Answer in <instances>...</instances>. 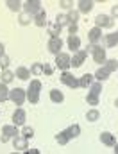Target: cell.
Here are the masks:
<instances>
[{
    "label": "cell",
    "mask_w": 118,
    "mask_h": 154,
    "mask_svg": "<svg viewBox=\"0 0 118 154\" xmlns=\"http://www.w3.org/2000/svg\"><path fill=\"white\" fill-rule=\"evenodd\" d=\"M86 52L93 56V61H95V63H100V65H102V63H106V59H107V57H106V48H102L98 43H97V45L89 43L88 48H86Z\"/></svg>",
    "instance_id": "6da1fadb"
},
{
    "label": "cell",
    "mask_w": 118,
    "mask_h": 154,
    "mask_svg": "<svg viewBox=\"0 0 118 154\" xmlns=\"http://www.w3.org/2000/svg\"><path fill=\"white\" fill-rule=\"evenodd\" d=\"M39 90H41V81H38V79L31 81V84L27 88V100L31 104H38L39 102Z\"/></svg>",
    "instance_id": "7a4b0ae2"
},
{
    "label": "cell",
    "mask_w": 118,
    "mask_h": 154,
    "mask_svg": "<svg viewBox=\"0 0 118 154\" xmlns=\"http://www.w3.org/2000/svg\"><path fill=\"white\" fill-rule=\"evenodd\" d=\"M56 66H57L59 70L66 72V70L72 66V57H70V54H66V52H59V54L56 56Z\"/></svg>",
    "instance_id": "3957f363"
},
{
    "label": "cell",
    "mask_w": 118,
    "mask_h": 154,
    "mask_svg": "<svg viewBox=\"0 0 118 154\" xmlns=\"http://www.w3.org/2000/svg\"><path fill=\"white\" fill-rule=\"evenodd\" d=\"M9 99H11L16 106H22V104L25 102V99H27V91L22 90V88H14V90L9 91Z\"/></svg>",
    "instance_id": "277c9868"
},
{
    "label": "cell",
    "mask_w": 118,
    "mask_h": 154,
    "mask_svg": "<svg viewBox=\"0 0 118 154\" xmlns=\"http://www.w3.org/2000/svg\"><path fill=\"white\" fill-rule=\"evenodd\" d=\"M41 9H43L41 2H38V0H27V2H23V13H27L31 16H36Z\"/></svg>",
    "instance_id": "5b68a950"
},
{
    "label": "cell",
    "mask_w": 118,
    "mask_h": 154,
    "mask_svg": "<svg viewBox=\"0 0 118 154\" xmlns=\"http://www.w3.org/2000/svg\"><path fill=\"white\" fill-rule=\"evenodd\" d=\"M20 133H18V125H4L2 127V136H0V140H2V143H5V142H9V138H14V136H18Z\"/></svg>",
    "instance_id": "8992f818"
},
{
    "label": "cell",
    "mask_w": 118,
    "mask_h": 154,
    "mask_svg": "<svg viewBox=\"0 0 118 154\" xmlns=\"http://www.w3.org/2000/svg\"><path fill=\"white\" fill-rule=\"evenodd\" d=\"M95 23H97L95 27H98V29H111L115 25V20L111 16H107V14H98L95 18Z\"/></svg>",
    "instance_id": "52a82bcc"
},
{
    "label": "cell",
    "mask_w": 118,
    "mask_h": 154,
    "mask_svg": "<svg viewBox=\"0 0 118 154\" xmlns=\"http://www.w3.org/2000/svg\"><path fill=\"white\" fill-rule=\"evenodd\" d=\"M59 79H61V82H63V84H66V86H70V88H77V86H79V79H75V77L68 72V70H66V72H63Z\"/></svg>",
    "instance_id": "ba28073f"
},
{
    "label": "cell",
    "mask_w": 118,
    "mask_h": 154,
    "mask_svg": "<svg viewBox=\"0 0 118 154\" xmlns=\"http://www.w3.org/2000/svg\"><path fill=\"white\" fill-rule=\"evenodd\" d=\"M47 47H48V50H50L52 54H56V56H57V54L61 52V48H63V39H61V38H50Z\"/></svg>",
    "instance_id": "9c48e42d"
},
{
    "label": "cell",
    "mask_w": 118,
    "mask_h": 154,
    "mask_svg": "<svg viewBox=\"0 0 118 154\" xmlns=\"http://www.w3.org/2000/svg\"><path fill=\"white\" fill-rule=\"evenodd\" d=\"M86 57H88V52H86V50H77V52L74 54V57H72V65H74V68L82 66V63H84Z\"/></svg>",
    "instance_id": "30bf717a"
},
{
    "label": "cell",
    "mask_w": 118,
    "mask_h": 154,
    "mask_svg": "<svg viewBox=\"0 0 118 154\" xmlns=\"http://www.w3.org/2000/svg\"><path fill=\"white\" fill-rule=\"evenodd\" d=\"M25 118H27L25 109L18 108V109L13 113V124H14V125H23V124H25Z\"/></svg>",
    "instance_id": "8fae6325"
},
{
    "label": "cell",
    "mask_w": 118,
    "mask_h": 154,
    "mask_svg": "<svg viewBox=\"0 0 118 154\" xmlns=\"http://www.w3.org/2000/svg\"><path fill=\"white\" fill-rule=\"evenodd\" d=\"M100 142H102L104 145H107V147H115L116 138H115V134H111V133L104 131V133H100Z\"/></svg>",
    "instance_id": "7c38bea8"
},
{
    "label": "cell",
    "mask_w": 118,
    "mask_h": 154,
    "mask_svg": "<svg viewBox=\"0 0 118 154\" xmlns=\"http://www.w3.org/2000/svg\"><path fill=\"white\" fill-rule=\"evenodd\" d=\"M100 38H102V29H98V27L89 29V32H88V39H89V43L97 45V43L100 41Z\"/></svg>",
    "instance_id": "4fadbf2b"
},
{
    "label": "cell",
    "mask_w": 118,
    "mask_h": 154,
    "mask_svg": "<svg viewBox=\"0 0 118 154\" xmlns=\"http://www.w3.org/2000/svg\"><path fill=\"white\" fill-rule=\"evenodd\" d=\"M13 147H14L16 151H27V147H29L27 138H23V136H14V140H13Z\"/></svg>",
    "instance_id": "5bb4252c"
},
{
    "label": "cell",
    "mask_w": 118,
    "mask_h": 154,
    "mask_svg": "<svg viewBox=\"0 0 118 154\" xmlns=\"http://www.w3.org/2000/svg\"><path fill=\"white\" fill-rule=\"evenodd\" d=\"M104 45H106L107 48H113V47H116V45H118V34H116V32L106 34V38H104Z\"/></svg>",
    "instance_id": "9a60e30c"
},
{
    "label": "cell",
    "mask_w": 118,
    "mask_h": 154,
    "mask_svg": "<svg viewBox=\"0 0 118 154\" xmlns=\"http://www.w3.org/2000/svg\"><path fill=\"white\" fill-rule=\"evenodd\" d=\"M61 25L59 23H56V22H52V23H48V34H50V38H59V34H61Z\"/></svg>",
    "instance_id": "2e32d148"
},
{
    "label": "cell",
    "mask_w": 118,
    "mask_h": 154,
    "mask_svg": "<svg viewBox=\"0 0 118 154\" xmlns=\"http://www.w3.org/2000/svg\"><path fill=\"white\" fill-rule=\"evenodd\" d=\"M93 77H95L97 81H100V82H104L106 79H109V70H107L106 66H100V68H98V70L95 72V75H93Z\"/></svg>",
    "instance_id": "e0dca14e"
},
{
    "label": "cell",
    "mask_w": 118,
    "mask_h": 154,
    "mask_svg": "<svg viewBox=\"0 0 118 154\" xmlns=\"http://www.w3.org/2000/svg\"><path fill=\"white\" fill-rule=\"evenodd\" d=\"M66 43H68V48H72V52H74V54L77 52L79 47H80V39H79L77 36H68Z\"/></svg>",
    "instance_id": "ac0fdd59"
},
{
    "label": "cell",
    "mask_w": 118,
    "mask_h": 154,
    "mask_svg": "<svg viewBox=\"0 0 118 154\" xmlns=\"http://www.w3.org/2000/svg\"><path fill=\"white\" fill-rule=\"evenodd\" d=\"M77 5H79V9H77L79 13H86V14L93 9V2H89V0H80Z\"/></svg>",
    "instance_id": "d6986e66"
},
{
    "label": "cell",
    "mask_w": 118,
    "mask_h": 154,
    "mask_svg": "<svg viewBox=\"0 0 118 154\" xmlns=\"http://www.w3.org/2000/svg\"><path fill=\"white\" fill-rule=\"evenodd\" d=\"M34 23H36L38 27H45V25H47V13H45V9H41L38 14L34 16Z\"/></svg>",
    "instance_id": "ffe728a7"
},
{
    "label": "cell",
    "mask_w": 118,
    "mask_h": 154,
    "mask_svg": "<svg viewBox=\"0 0 118 154\" xmlns=\"http://www.w3.org/2000/svg\"><path fill=\"white\" fill-rule=\"evenodd\" d=\"M14 75L18 77V79H22V81H27V79L31 77V70L25 68V66H18L16 72H14Z\"/></svg>",
    "instance_id": "44dd1931"
},
{
    "label": "cell",
    "mask_w": 118,
    "mask_h": 154,
    "mask_svg": "<svg viewBox=\"0 0 118 154\" xmlns=\"http://www.w3.org/2000/svg\"><path fill=\"white\" fill-rule=\"evenodd\" d=\"M93 84V75L91 74H84L82 77H79V86L80 88H88Z\"/></svg>",
    "instance_id": "7402d4cb"
},
{
    "label": "cell",
    "mask_w": 118,
    "mask_h": 154,
    "mask_svg": "<svg viewBox=\"0 0 118 154\" xmlns=\"http://www.w3.org/2000/svg\"><path fill=\"white\" fill-rule=\"evenodd\" d=\"M5 5H7L11 11H14V13H20V11L23 9V4H22V2H18V0H7V2H5Z\"/></svg>",
    "instance_id": "603a6c76"
},
{
    "label": "cell",
    "mask_w": 118,
    "mask_h": 154,
    "mask_svg": "<svg viewBox=\"0 0 118 154\" xmlns=\"http://www.w3.org/2000/svg\"><path fill=\"white\" fill-rule=\"evenodd\" d=\"M56 142H57L59 145H66V143L70 142V136H68V133H66V129L56 134Z\"/></svg>",
    "instance_id": "cb8c5ba5"
},
{
    "label": "cell",
    "mask_w": 118,
    "mask_h": 154,
    "mask_svg": "<svg viewBox=\"0 0 118 154\" xmlns=\"http://www.w3.org/2000/svg\"><path fill=\"white\" fill-rule=\"evenodd\" d=\"M79 11H75V9H72V11H68V14H66V20H68V25H77L79 22Z\"/></svg>",
    "instance_id": "d4e9b609"
},
{
    "label": "cell",
    "mask_w": 118,
    "mask_h": 154,
    "mask_svg": "<svg viewBox=\"0 0 118 154\" xmlns=\"http://www.w3.org/2000/svg\"><path fill=\"white\" fill-rule=\"evenodd\" d=\"M50 100L56 102V104H61V102L65 100V95H63L59 90H52V91H50Z\"/></svg>",
    "instance_id": "484cf974"
},
{
    "label": "cell",
    "mask_w": 118,
    "mask_h": 154,
    "mask_svg": "<svg viewBox=\"0 0 118 154\" xmlns=\"http://www.w3.org/2000/svg\"><path fill=\"white\" fill-rule=\"evenodd\" d=\"M66 133H68L70 140H72V138H77L79 134H80V125H79V124H74V125H70V127L66 129Z\"/></svg>",
    "instance_id": "4316f807"
},
{
    "label": "cell",
    "mask_w": 118,
    "mask_h": 154,
    "mask_svg": "<svg viewBox=\"0 0 118 154\" xmlns=\"http://www.w3.org/2000/svg\"><path fill=\"white\" fill-rule=\"evenodd\" d=\"M0 77H2V82H4V84H9L16 75H14V72H11V70H2V75Z\"/></svg>",
    "instance_id": "83f0119b"
},
{
    "label": "cell",
    "mask_w": 118,
    "mask_h": 154,
    "mask_svg": "<svg viewBox=\"0 0 118 154\" xmlns=\"http://www.w3.org/2000/svg\"><path fill=\"white\" fill-rule=\"evenodd\" d=\"M9 91L11 90H7V84L0 82V102H5L9 99Z\"/></svg>",
    "instance_id": "f1b7e54d"
},
{
    "label": "cell",
    "mask_w": 118,
    "mask_h": 154,
    "mask_svg": "<svg viewBox=\"0 0 118 154\" xmlns=\"http://www.w3.org/2000/svg\"><path fill=\"white\" fill-rule=\"evenodd\" d=\"M107 70H109V74L111 72H116L118 70V61L116 59H106V65H104Z\"/></svg>",
    "instance_id": "f546056e"
},
{
    "label": "cell",
    "mask_w": 118,
    "mask_h": 154,
    "mask_svg": "<svg viewBox=\"0 0 118 154\" xmlns=\"http://www.w3.org/2000/svg\"><path fill=\"white\" fill-rule=\"evenodd\" d=\"M31 14H27V13H20V16H18V23L20 25H29L31 23Z\"/></svg>",
    "instance_id": "4dcf8cb0"
},
{
    "label": "cell",
    "mask_w": 118,
    "mask_h": 154,
    "mask_svg": "<svg viewBox=\"0 0 118 154\" xmlns=\"http://www.w3.org/2000/svg\"><path fill=\"white\" fill-rule=\"evenodd\" d=\"M100 91H102V82H100V81H97V82H93V84L89 86V93L100 95Z\"/></svg>",
    "instance_id": "1f68e13d"
},
{
    "label": "cell",
    "mask_w": 118,
    "mask_h": 154,
    "mask_svg": "<svg viewBox=\"0 0 118 154\" xmlns=\"http://www.w3.org/2000/svg\"><path fill=\"white\" fill-rule=\"evenodd\" d=\"M86 102H88L89 106H98V95L88 93V95H86Z\"/></svg>",
    "instance_id": "d6a6232c"
},
{
    "label": "cell",
    "mask_w": 118,
    "mask_h": 154,
    "mask_svg": "<svg viewBox=\"0 0 118 154\" xmlns=\"http://www.w3.org/2000/svg\"><path fill=\"white\" fill-rule=\"evenodd\" d=\"M20 134H22L23 138H27V140H29V138H32V136H34V129H32L31 125H25V127L22 129V133H20Z\"/></svg>",
    "instance_id": "836d02e7"
},
{
    "label": "cell",
    "mask_w": 118,
    "mask_h": 154,
    "mask_svg": "<svg viewBox=\"0 0 118 154\" xmlns=\"http://www.w3.org/2000/svg\"><path fill=\"white\" fill-rule=\"evenodd\" d=\"M31 74H32V75H41V74H43V65H41V63H34V65L31 66Z\"/></svg>",
    "instance_id": "e575fe53"
},
{
    "label": "cell",
    "mask_w": 118,
    "mask_h": 154,
    "mask_svg": "<svg viewBox=\"0 0 118 154\" xmlns=\"http://www.w3.org/2000/svg\"><path fill=\"white\" fill-rule=\"evenodd\" d=\"M98 116H100L98 109H89V111L86 113V118H88L89 122H95V120H98Z\"/></svg>",
    "instance_id": "d590c367"
},
{
    "label": "cell",
    "mask_w": 118,
    "mask_h": 154,
    "mask_svg": "<svg viewBox=\"0 0 118 154\" xmlns=\"http://www.w3.org/2000/svg\"><path fill=\"white\" fill-rule=\"evenodd\" d=\"M9 63H11V59H9V56H7V54L0 56V68H2V70H7Z\"/></svg>",
    "instance_id": "8d00e7d4"
},
{
    "label": "cell",
    "mask_w": 118,
    "mask_h": 154,
    "mask_svg": "<svg viewBox=\"0 0 118 154\" xmlns=\"http://www.w3.org/2000/svg\"><path fill=\"white\" fill-rule=\"evenodd\" d=\"M56 23H59L61 27H65V25H68V20H66V14H57V16H56Z\"/></svg>",
    "instance_id": "74e56055"
},
{
    "label": "cell",
    "mask_w": 118,
    "mask_h": 154,
    "mask_svg": "<svg viewBox=\"0 0 118 154\" xmlns=\"http://www.w3.org/2000/svg\"><path fill=\"white\" fill-rule=\"evenodd\" d=\"M59 5H61L63 9H68V11H72V9H74V2H68V0H61V2H59Z\"/></svg>",
    "instance_id": "f35d334b"
},
{
    "label": "cell",
    "mask_w": 118,
    "mask_h": 154,
    "mask_svg": "<svg viewBox=\"0 0 118 154\" xmlns=\"http://www.w3.org/2000/svg\"><path fill=\"white\" fill-rule=\"evenodd\" d=\"M43 74L52 75V74H54V66H52V65H48V63H45V65H43Z\"/></svg>",
    "instance_id": "ab89813d"
},
{
    "label": "cell",
    "mask_w": 118,
    "mask_h": 154,
    "mask_svg": "<svg viewBox=\"0 0 118 154\" xmlns=\"http://www.w3.org/2000/svg\"><path fill=\"white\" fill-rule=\"evenodd\" d=\"M111 18H113V20L118 18V4H115V5L111 7Z\"/></svg>",
    "instance_id": "60d3db41"
},
{
    "label": "cell",
    "mask_w": 118,
    "mask_h": 154,
    "mask_svg": "<svg viewBox=\"0 0 118 154\" xmlns=\"http://www.w3.org/2000/svg\"><path fill=\"white\" fill-rule=\"evenodd\" d=\"M68 32H70V36H75L77 34V25H68Z\"/></svg>",
    "instance_id": "b9f144b4"
},
{
    "label": "cell",
    "mask_w": 118,
    "mask_h": 154,
    "mask_svg": "<svg viewBox=\"0 0 118 154\" xmlns=\"http://www.w3.org/2000/svg\"><path fill=\"white\" fill-rule=\"evenodd\" d=\"M25 152H27V154H39V151H38V149H29V147H27V151H25Z\"/></svg>",
    "instance_id": "7bdbcfd3"
},
{
    "label": "cell",
    "mask_w": 118,
    "mask_h": 154,
    "mask_svg": "<svg viewBox=\"0 0 118 154\" xmlns=\"http://www.w3.org/2000/svg\"><path fill=\"white\" fill-rule=\"evenodd\" d=\"M4 54H5V52H4V43L0 41V56H4Z\"/></svg>",
    "instance_id": "ee69618b"
},
{
    "label": "cell",
    "mask_w": 118,
    "mask_h": 154,
    "mask_svg": "<svg viewBox=\"0 0 118 154\" xmlns=\"http://www.w3.org/2000/svg\"><path fill=\"white\" fill-rule=\"evenodd\" d=\"M115 152L118 154V143H115Z\"/></svg>",
    "instance_id": "f6af8a7d"
},
{
    "label": "cell",
    "mask_w": 118,
    "mask_h": 154,
    "mask_svg": "<svg viewBox=\"0 0 118 154\" xmlns=\"http://www.w3.org/2000/svg\"><path fill=\"white\" fill-rule=\"evenodd\" d=\"M115 106H116V108H118V99H116V100H115Z\"/></svg>",
    "instance_id": "bcb514c9"
},
{
    "label": "cell",
    "mask_w": 118,
    "mask_h": 154,
    "mask_svg": "<svg viewBox=\"0 0 118 154\" xmlns=\"http://www.w3.org/2000/svg\"><path fill=\"white\" fill-rule=\"evenodd\" d=\"M116 34H118V31H116Z\"/></svg>",
    "instance_id": "7dc6e473"
}]
</instances>
